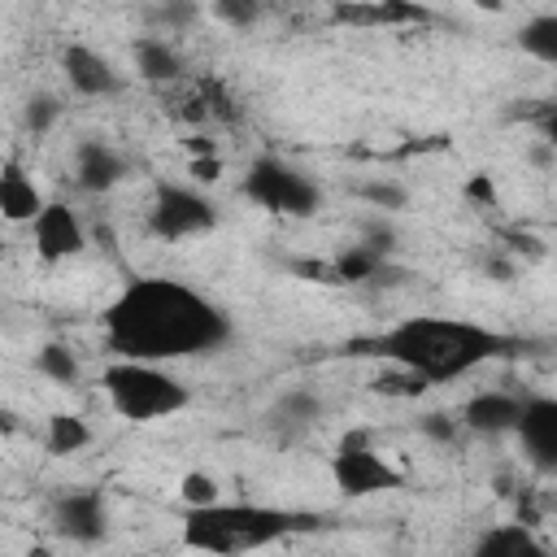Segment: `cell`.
Wrapping results in <instances>:
<instances>
[{
	"label": "cell",
	"instance_id": "1",
	"mask_svg": "<svg viewBox=\"0 0 557 557\" xmlns=\"http://www.w3.org/2000/svg\"><path fill=\"white\" fill-rule=\"evenodd\" d=\"M104 339L117 357L187 361L218 352L231 339V318L218 300L183 278H131L104 305Z\"/></svg>",
	"mask_w": 557,
	"mask_h": 557
},
{
	"label": "cell",
	"instance_id": "2",
	"mask_svg": "<svg viewBox=\"0 0 557 557\" xmlns=\"http://www.w3.org/2000/svg\"><path fill=\"white\" fill-rule=\"evenodd\" d=\"M509 348H513L509 335H500L474 318H431V313L400 318L370 339V352H379L392 366L422 374L431 387L457 383V379L492 366Z\"/></svg>",
	"mask_w": 557,
	"mask_h": 557
},
{
	"label": "cell",
	"instance_id": "3",
	"mask_svg": "<svg viewBox=\"0 0 557 557\" xmlns=\"http://www.w3.org/2000/svg\"><path fill=\"white\" fill-rule=\"evenodd\" d=\"M318 518L300 509L257 505V500H213L205 509L183 513V544L196 553H261L300 531H313Z\"/></svg>",
	"mask_w": 557,
	"mask_h": 557
},
{
	"label": "cell",
	"instance_id": "4",
	"mask_svg": "<svg viewBox=\"0 0 557 557\" xmlns=\"http://www.w3.org/2000/svg\"><path fill=\"white\" fill-rule=\"evenodd\" d=\"M104 400L126 422H161L191 405V387L165 366L144 357H113L100 374Z\"/></svg>",
	"mask_w": 557,
	"mask_h": 557
},
{
	"label": "cell",
	"instance_id": "5",
	"mask_svg": "<svg viewBox=\"0 0 557 557\" xmlns=\"http://www.w3.org/2000/svg\"><path fill=\"white\" fill-rule=\"evenodd\" d=\"M239 196L274 218H313L322 209L318 178L278 152H261L248 161V170L239 178Z\"/></svg>",
	"mask_w": 557,
	"mask_h": 557
},
{
	"label": "cell",
	"instance_id": "6",
	"mask_svg": "<svg viewBox=\"0 0 557 557\" xmlns=\"http://www.w3.org/2000/svg\"><path fill=\"white\" fill-rule=\"evenodd\" d=\"M400 470L396 461L379 448L374 431L366 426H352L339 435L335 453H331V483L339 487V496L348 500H366V496H379V492H392L400 487Z\"/></svg>",
	"mask_w": 557,
	"mask_h": 557
},
{
	"label": "cell",
	"instance_id": "7",
	"mask_svg": "<svg viewBox=\"0 0 557 557\" xmlns=\"http://www.w3.org/2000/svg\"><path fill=\"white\" fill-rule=\"evenodd\" d=\"M222 222V209L209 191L191 187V183H157L152 200H148V231L165 244H183L196 235H209Z\"/></svg>",
	"mask_w": 557,
	"mask_h": 557
},
{
	"label": "cell",
	"instance_id": "8",
	"mask_svg": "<svg viewBox=\"0 0 557 557\" xmlns=\"http://www.w3.org/2000/svg\"><path fill=\"white\" fill-rule=\"evenodd\" d=\"M48 527L57 540L91 548L109 535V500L96 487H65L52 505H48Z\"/></svg>",
	"mask_w": 557,
	"mask_h": 557
},
{
	"label": "cell",
	"instance_id": "9",
	"mask_svg": "<svg viewBox=\"0 0 557 557\" xmlns=\"http://www.w3.org/2000/svg\"><path fill=\"white\" fill-rule=\"evenodd\" d=\"M30 248L44 265H61V261H74L83 248H87V222L74 205L65 200H48L39 209V218L30 222Z\"/></svg>",
	"mask_w": 557,
	"mask_h": 557
},
{
	"label": "cell",
	"instance_id": "10",
	"mask_svg": "<svg viewBox=\"0 0 557 557\" xmlns=\"http://www.w3.org/2000/svg\"><path fill=\"white\" fill-rule=\"evenodd\" d=\"M61 78L83 100H109V96H117L126 87L117 61L104 57L100 48H91V44H78V39L61 48Z\"/></svg>",
	"mask_w": 557,
	"mask_h": 557
},
{
	"label": "cell",
	"instance_id": "11",
	"mask_svg": "<svg viewBox=\"0 0 557 557\" xmlns=\"http://www.w3.org/2000/svg\"><path fill=\"white\" fill-rule=\"evenodd\" d=\"M513 440L531 470L557 474V396H527Z\"/></svg>",
	"mask_w": 557,
	"mask_h": 557
},
{
	"label": "cell",
	"instance_id": "12",
	"mask_svg": "<svg viewBox=\"0 0 557 557\" xmlns=\"http://www.w3.org/2000/svg\"><path fill=\"white\" fill-rule=\"evenodd\" d=\"M131 174V161L122 148H113L109 139H78L74 144V187L87 196H104L113 187H122Z\"/></svg>",
	"mask_w": 557,
	"mask_h": 557
},
{
	"label": "cell",
	"instance_id": "13",
	"mask_svg": "<svg viewBox=\"0 0 557 557\" xmlns=\"http://www.w3.org/2000/svg\"><path fill=\"white\" fill-rule=\"evenodd\" d=\"M522 400H527V396H518V392L487 387V392H474L457 413H461V426H466L470 435L496 440V435H513V431H518Z\"/></svg>",
	"mask_w": 557,
	"mask_h": 557
},
{
	"label": "cell",
	"instance_id": "14",
	"mask_svg": "<svg viewBox=\"0 0 557 557\" xmlns=\"http://www.w3.org/2000/svg\"><path fill=\"white\" fill-rule=\"evenodd\" d=\"M331 22L339 26H422L431 13L418 0H335Z\"/></svg>",
	"mask_w": 557,
	"mask_h": 557
},
{
	"label": "cell",
	"instance_id": "15",
	"mask_svg": "<svg viewBox=\"0 0 557 557\" xmlns=\"http://www.w3.org/2000/svg\"><path fill=\"white\" fill-rule=\"evenodd\" d=\"M131 61H135V74L144 83H152V87H170V83H178L187 74V57L174 48L170 35H144V39H135Z\"/></svg>",
	"mask_w": 557,
	"mask_h": 557
},
{
	"label": "cell",
	"instance_id": "16",
	"mask_svg": "<svg viewBox=\"0 0 557 557\" xmlns=\"http://www.w3.org/2000/svg\"><path fill=\"white\" fill-rule=\"evenodd\" d=\"M44 205H48V196L39 191V183L9 157L4 170H0V213H4V222H13V226H30V222L39 218Z\"/></svg>",
	"mask_w": 557,
	"mask_h": 557
},
{
	"label": "cell",
	"instance_id": "17",
	"mask_svg": "<svg viewBox=\"0 0 557 557\" xmlns=\"http://www.w3.org/2000/svg\"><path fill=\"white\" fill-rule=\"evenodd\" d=\"M474 553H483V557H535V553H544V540L531 531V522H496L474 540Z\"/></svg>",
	"mask_w": 557,
	"mask_h": 557
},
{
	"label": "cell",
	"instance_id": "18",
	"mask_svg": "<svg viewBox=\"0 0 557 557\" xmlns=\"http://www.w3.org/2000/svg\"><path fill=\"white\" fill-rule=\"evenodd\" d=\"M331 265H335V283H374L387 270V252H379L366 239H357V244L339 248L331 257Z\"/></svg>",
	"mask_w": 557,
	"mask_h": 557
},
{
	"label": "cell",
	"instance_id": "19",
	"mask_svg": "<svg viewBox=\"0 0 557 557\" xmlns=\"http://www.w3.org/2000/svg\"><path fill=\"white\" fill-rule=\"evenodd\" d=\"M30 366H35L39 379H48V383H57V387H74V383H83V361H78V352H74L65 339H48V344H39L35 357H30Z\"/></svg>",
	"mask_w": 557,
	"mask_h": 557
},
{
	"label": "cell",
	"instance_id": "20",
	"mask_svg": "<svg viewBox=\"0 0 557 557\" xmlns=\"http://www.w3.org/2000/svg\"><path fill=\"white\" fill-rule=\"evenodd\" d=\"M87 444H91L87 418H78V413H70V409L48 413V422H44V448H48L52 457H74V453H83Z\"/></svg>",
	"mask_w": 557,
	"mask_h": 557
},
{
	"label": "cell",
	"instance_id": "21",
	"mask_svg": "<svg viewBox=\"0 0 557 557\" xmlns=\"http://www.w3.org/2000/svg\"><path fill=\"white\" fill-rule=\"evenodd\" d=\"M270 418H274V426H283V431H305V426H313V422L322 418V396L309 392V387H292V392H283V396L274 400Z\"/></svg>",
	"mask_w": 557,
	"mask_h": 557
},
{
	"label": "cell",
	"instance_id": "22",
	"mask_svg": "<svg viewBox=\"0 0 557 557\" xmlns=\"http://www.w3.org/2000/svg\"><path fill=\"white\" fill-rule=\"evenodd\" d=\"M518 48L540 65H557V13H531L518 26Z\"/></svg>",
	"mask_w": 557,
	"mask_h": 557
},
{
	"label": "cell",
	"instance_id": "23",
	"mask_svg": "<svg viewBox=\"0 0 557 557\" xmlns=\"http://www.w3.org/2000/svg\"><path fill=\"white\" fill-rule=\"evenodd\" d=\"M196 22H200V0H157L152 4L157 35H187Z\"/></svg>",
	"mask_w": 557,
	"mask_h": 557
},
{
	"label": "cell",
	"instance_id": "24",
	"mask_svg": "<svg viewBox=\"0 0 557 557\" xmlns=\"http://www.w3.org/2000/svg\"><path fill=\"white\" fill-rule=\"evenodd\" d=\"M57 122H61V100H57L52 91H30L26 104H22V131L39 139V135H48Z\"/></svg>",
	"mask_w": 557,
	"mask_h": 557
},
{
	"label": "cell",
	"instance_id": "25",
	"mask_svg": "<svg viewBox=\"0 0 557 557\" xmlns=\"http://www.w3.org/2000/svg\"><path fill=\"white\" fill-rule=\"evenodd\" d=\"M357 196L374 213H396V209L409 205V187H400L396 178H366V183H357Z\"/></svg>",
	"mask_w": 557,
	"mask_h": 557
},
{
	"label": "cell",
	"instance_id": "26",
	"mask_svg": "<svg viewBox=\"0 0 557 557\" xmlns=\"http://www.w3.org/2000/svg\"><path fill=\"white\" fill-rule=\"evenodd\" d=\"M178 500H183V509H205V505L222 500V483L209 470H187L178 479Z\"/></svg>",
	"mask_w": 557,
	"mask_h": 557
},
{
	"label": "cell",
	"instance_id": "27",
	"mask_svg": "<svg viewBox=\"0 0 557 557\" xmlns=\"http://www.w3.org/2000/svg\"><path fill=\"white\" fill-rule=\"evenodd\" d=\"M431 383L422 379V374H413V370H405V366H392L387 361V370L374 379V392H383V396H396V400H413V396H422Z\"/></svg>",
	"mask_w": 557,
	"mask_h": 557
},
{
	"label": "cell",
	"instance_id": "28",
	"mask_svg": "<svg viewBox=\"0 0 557 557\" xmlns=\"http://www.w3.org/2000/svg\"><path fill=\"white\" fill-rule=\"evenodd\" d=\"M265 13V0H213V17L231 30H252Z\"/></svg>",
	"mask_w": 557,
	"mask_h": 557
},
{
	"label": "cell",
	"instance_id": "29",
	"mask_svg": "<svg viewBox=\"0 0 557 557\" xmlns=\"http://www.w3.org/2000/svg\"><path fill=\"white\" fill-rule=\"evenodd\" d=\"M418 431L431 440V444H453L466 426H461V413H444V409H431L418 418Z\"/></svg>",
	"mask_w": 557,
	"mask_h": 557
},
{
	"label": "cell",
	"instance_id": "30",
	"mask_svg": "<svg viewBox=\"0 0 557 557\" xmlns=\"http://www.w3.org/2000/svg\"><path fill=\"white\" fill-rule=\"evenodd\" d=\"M361 239H366L370 248H379V252H392V248H396V226H392L383 213H374L370 222H361Z\"/></svg>",
	"mask_w": 557,
	"mask_h": 557
},
{
	"label": "cell",
	"instance_id": "31",
	"mask_svg": "<svg viewBox=\"0 0 557 557\" xmlns=\"http://www.w3.org/2000/svg\"><path fill=\"white\" fill-rule=\"evenodd\" d=\"M466 200L492 209V205H496V183H492L487 174H470V178H466Z\"/></svg>",
	"mask_w": 557,
	"mask_h": 557
},
{
	"label": "cell",
	"instance_id": "32",
	"mask_svg": "<svg viewBox=\"0 0 557 557\" xmlns=\"http://www.w3.org/2000/svg\"><path fill=\"white\" fill-rule=\"evenodd\" d=\"M187 170H191V178H196V183H218V178H222V161H218L213 152H209V157H205V152H200V157H191V165H187Z\"/></svg>",
	"mask_w": 557,
	"mask_h": 557
},
{
	"label": "cell",
	"instance_id": "33",
	"mask_svg": "<svg viewBox=\"0 0 557 557\" xmlns=\"http://www.w3.org/2000/svg\"><path fill=\"white\" fill-rule=\"evenodd\" d=\"M535 126H540V139H548L557 148V100H548L540 113H535Z\"/></svg>",
	"mask_w": 557,
	"mask_h": 557
},
{
	"label": "cell",
	"instance_id": "34",
	"mask_svg": "<svg viewBox=\"0 0 557 557\" xmlns=\"http://www.w3.org/2000/svg\"><path fill=\"white\" fill-rule=\"evenodd\" d=\"M483 274H492L496 283H509V278H513V261H505V257H487V261H483Z\"/></svg>",
	"mask_w": 557,
	"mask_h": 557
},
{
	"label": "cell",
	"instance_id": "35",
	"mask_svg": "<svg viewBox=\"0 0 557 557\" xmlns=\"http://www.w3.org/2000/svg\"><path fill=\"white\" fill-rule=\"evenodd\" d=\"M474 4H479V9H492V13H500V9H505V0H474Z\"/></svg>",
	"mask_w": 557,
	"mask_h": 557
},
{
	"label": "cell",
	"instance_id": "36",
	"mask_svg": "<svg viewBox=\"0 0 557 557\" xmlns=\"http://www.w3.org/2000/svg\"><path fill=\"white\" fill-rule=\"evenodd\" d=\"M331 4H335V0H331Z\"/></svg>",
	"mask_w": 557,
	"mask_h": 557
}]
</instances>
